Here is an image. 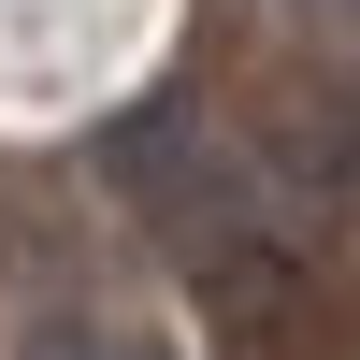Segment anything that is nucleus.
Here are the masks:
<instances>
[{
    "label": "nucleus",
    "instance_id": "nucleus-1",
    "mask_svg": "<svg viewBox=\"0 0 360 360\" xmlns=\"http://www.w3.org/2000/svg\"><path fill=\"white\" fill-rule=\"evenodd\" d=\"M101 173H115V202H130L173 259H217V245H245V231H274V217H259L245 144H231L202 101H173V86H159V101H130V115L101 130Z\"/></svg>",
    "mask_w": 360,
    "mask_h": 360
},
{
    "label": "nucleus",
    "instance_id": "nucleus-2",
    "mask_svg": "<svg viewBox=\"0 0 360 360\" xmlns=\"http://www.w3.org/2000/svg\"><path fill=\"white\" fill-rule=\"evenodd\" d=\"M188 288H202V317H217L231 360H332V303H317L288 231H245V245L188 259Z\"/></svg>",
    "mask_w": 360,
    "mask_h": 360
},
{
    "label": "nucleus",
    "instance_id": "nucleus-3",
    "mask_svg": "<svg viewBox=\"0 0 360 360\" xmlns=\"http://www.w3.org/2000/svg\"><path fill=\"white\" fill-rule=\"evenodd\" d=\"M303 173H317V188H332V202H360V72H346L332 101L303 115Z\"/></svg>",
    "mask_w": 360,
    "mask_h": 360
},
{
    "label": "nucleus",
    "instance_id": "nucleus-4",
    "mask_svg": "<svg viewBox=\"0 0 360 360\" xmlns=\"http://www.w3.org/2000/svg\"><path fill=\"white\" fill-rule=\"evenodd\" d=\"M29 360H173V346H144V332H44Z\"/></svg>",
    "mask_w": 360,
    "mask_h": 360
},
{
    "label": "nucleus",
    "instance_id": "nucleus-5",
    "mask_svg": "<svg viewBox=\"0 0 360 360\" xmlns=\"http://www.w3.org/2000/svg\"><path fill=\"white\" fill-rule=\"evenodd\" d=\"M288 15H360V0H288Z\"/></svg>",
    "mask_w": 360,
    "mask_h": 360
}]
</instances>
